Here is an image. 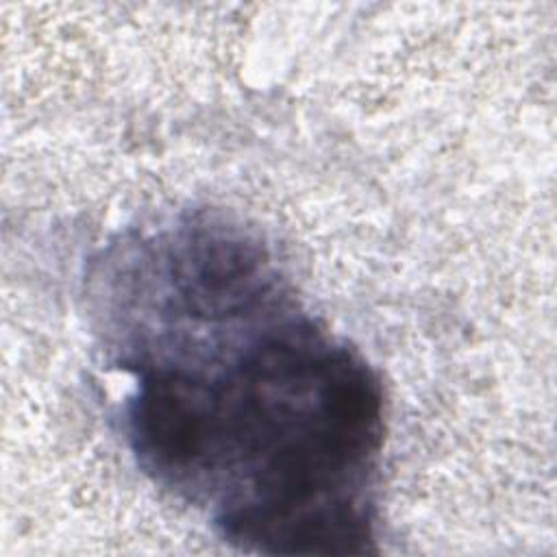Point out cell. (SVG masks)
<instances>
[{"instance_id":"6da1fadb","label":"cell","mask_w":557,"mask_h":557,"mask_svg":"<svg viewBox=\"0 0 557 557\" xmlns=\"http://www.w3.org/2000/svg\"><path fill=\"white\" fill-rule=\"evenodd\" d=\"M141 470L255 553L374 550L383 389L274 259L157 278L104 322Z\"/></svg>"}]
</instances>
